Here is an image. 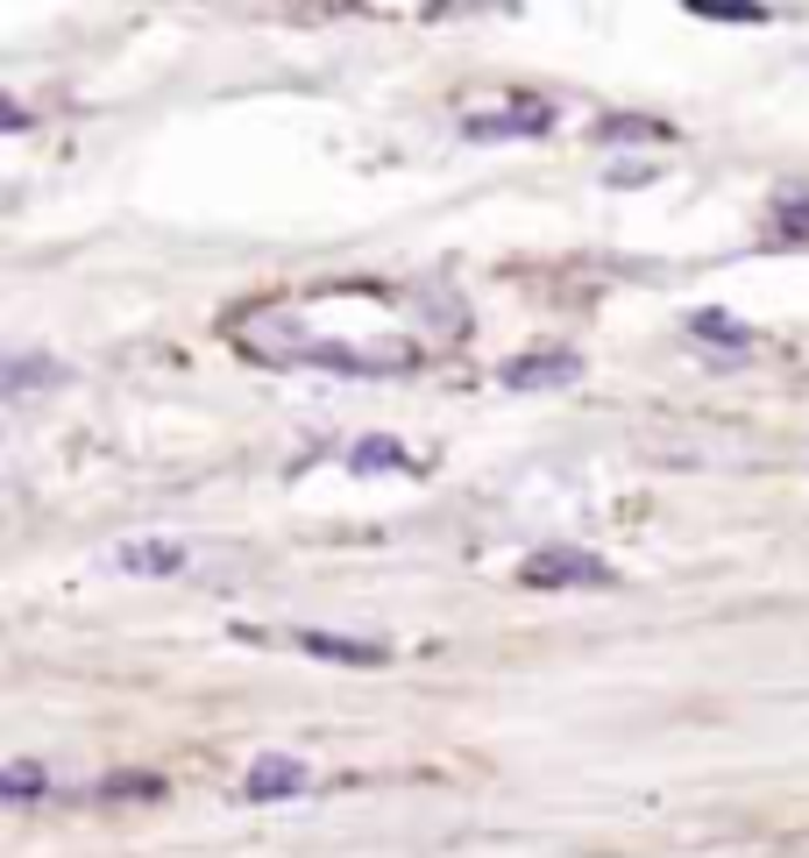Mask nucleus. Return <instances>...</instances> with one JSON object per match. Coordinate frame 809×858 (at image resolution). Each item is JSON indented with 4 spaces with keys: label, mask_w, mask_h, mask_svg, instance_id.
I'll list each match as a JSON object with an SVG mask.
<instances>
[{
    "label": "nucleus",
    "mask_w": 809,
    "mask_h": 858,
    "mask_svg": "<svg viewBox=\"0 0 809 858\" xmlns=\"http://www.w3.org/2000/svg\"><path fill=\"white\" fill-rule=\"evenodd\" d=\"M525 582L533 589H547V582H611V568L590 560V554H540L533 568H525Z\"/></svg>",
    "instance_id": "nucleus-1"
},
{
    "label": "nucleus",
    "mask_w": 809,
    "mask_h": 858,
    "mask_svg": "<svg viewBox=\"0 0 809 858\" xmlns=\"http://www.w3.org/2000/svg\"><path fill=\"white\" fill-rule=\"evenodd\" d=\"M305 653H320V660H362V668H377L384 660V646H356V639H327V631H305Z\"/></svg>",
    "instance_id": "nucleus-2"
},
{
    "label": "nucleus",
    "mask_w": 809,
    "mask_h": 858,
    "mask_svg": "<svg viewBox=\"0 0 809 858\" xmlns=\"http://www.w3.org/2000/svg\"><path fill=\"white\" fill-rule=\"evenodd\" d=\"M299 766H256V774H249V795H291L299 788Z\"/></svg>",
    "instance_id": "nucleus-3"
},
{
    "label": "nucleus",
    "mask_w": 809,
    "mask_h": 858,
    "mask_svg": "<svg viewBox=\"0 0 809 858\" xmlns=\"http://www.w3.org/2000/svg\"><path fill=\"white\" fill-rule=\"evenodd\" d=\"M128 568H178V546H136V554H122Z\"/></svg>",
    "instance_id": "nucleus-4"
}]
</instances>
